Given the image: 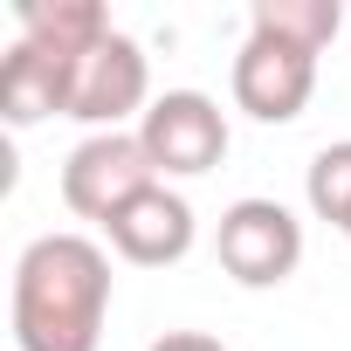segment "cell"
Instances as JSON below:
<instances>
[{
  "instance_id": "obj_1",
  "label": "cell",
  "mask_w": 351,
  "mask_h": 351,
  "mask_svg": "<svg viewBox=\"0 0 351 351\" xmlns=\"http://www.w3.org/2000/svg\"><path fill=\"white\" fill-rule=\"evenodd\" d=\"M110 317V255L90 234H35L14 262L8 324L21 351H97Z\"/></svg>"
},
{
  "instance_id": "obj_2",
  "label": "cell",
  "mask_w": 351,
  "mask_h": 351,
  "mask_svg": "<svg viewBox=\"0 0 351 351\" xmlns=\"http://www.w3.org/2000/svg\"><path fill=\"white\" fill-rule=\"evenodd\" d=\"M145 186H158V165L138 145V131H90L69 158H62V207L76 221H110L117 207H131Z\"/></svg>"
},
{
  "instance_id": "obj_3",
  "label": "cell",
  "mask_w": 351,
  "mask_h": 351,
  "mask_svg": "<svg viewBox=\"0 0 351 351\" xmlns=\"http://www.w3.org/2000/svg\"><path fill=\"white\" fill-rule=\"evenodd\" d=\"M214 255H221V269H228L241 289H276V282H289L296 262H303V221H296L282 200L248 193V200H234V207L221 214Z\"/></svg>"
},
{
  "instance_id": "obj_4",
  "label": "cell",
  "mask_w": 351,
  "mask_h": 351,
  "mask_svg": "<svg viewBox=\"0 0 351 351\" xmlns=\"http://www.w3.org/2000/svg\"><path fill=\"white\" fill-rule=\"evenodd\" d=\"M138 145L152 152L158 180H200L228 158V117L207 90H165L138 117Z\"/></svg>"
},
{
  "instance_id": "obj_5",
  "label": "cell",
  "mask_w": 351,
  "mask_h": 351,
  "mask_svg": "<svg viewBox=\"0 0 351 351\" xmlns=\"http://www.w3.org/2000/svg\"><path fill=\"white\" fill-rule=\"evenodd\" d=\"M317 97V56L248 28L241 56H234V110H248L255 124H296Z\"/></svg>"
},
{
  "instance_id": "obj_6",
  "label": "cell",
  "mask_w": 351,
  "mask_h": 351,
  "mask_svg": "<svg viewBox=\"0 0 351 351\" xmlns=\"http://www.w3.org/2000/svg\"><path fill=\"white\" fill-rule=\"evenodd\" d=\"M145 110H152V62H145V49L124 28H110L76 62L69 117L76 124H97V131H124V117H145Z\"/></svg>"
},
{
  "instance_id": "obj_7",
  "label": "cell",
  "mask_w": 351,
  "mask_h": 351,
  "mask_svg": "<svg viewBox=\"0 0 351 351\" xmlns=\"http://www.w3.org/2000/svg\"><path fill=\"white\" fill-rule=\"evenodd\" d=\"M104 234H110V248H117L131 269H172V262L193 255L200 221H193V200H186V193H172V186L158 180V186H145L131 207H117V214L104 221Z\"/></svg>"
},
{
  "instance_id": "obj_8",
  "label": "cell",
  "mask_w": 351,
  "mask_h": 351,
  "mask_svg": "<svg viewBox=\"0 0 351 351\" xmlns=\"http://www.w3.org/2000/svg\"><path fill=\"white\" fill-rule=\"evenodd\" d=\"M69 83H76V62L42 56L35 42H14L8 62H0V117L14 131H28L42 117H69Z\"/></svg>"
},
{
  "instance_id": "obj_9",
  "label": "cell",
  "mask_w": 351,
  "mask_h": 351,
  "mask_svg": "<svg viewBox=\"0 0 351 351\" xmlns=\"http://www.w3.org/2000/svg\"><path fill=\"white\" fill-rule=\"evenodd\" d=\"M14 28H21V42H35L42 56L83 62V56L110 35V14H104V0H21V8H14Z\"/></svg>"
},
{
  "instance_id": "obj_10",
  "label": "cell",
  "mask_w": 351,
  "mask_h": 351,
  "mask_svg": "<svg viewBox=\"0 0 351 351\" xmlns=\"http://www.w3.org/2000/svg\"><path fill=\"white\" fill-rule=\"evenodd\" d=\"M248 28L282 35V42L324 56V49L337 42V28H344V8H337V0H255V8H248Z\"/></svg>"
},
{
  "instance_id": "obj_11",
  "label": "cell",
  "mask_w": 351,
  "mask_h": 351,
  "mask_svg": "<svg viewBox=\"0 0 351 351\" xmlns=\"http://www.w3.org/2000/svg\"><path fill=\"white\" fill-rule=\"evenodd\" d=\"M303 200H310V214L330 221L337 234L351 228V138H337V145H324V152L310 158V172H303Z\"/></svg>"
},
{
  "instance_id": "obj_12",
  "label": "cell",
  "mask_w": 351,
  "mask_h": 351,
  "mask_svg": "<svg viewBox=\"0 0 351 351\" xmlns=\"http://www.w3.org/2000/svg\"><path fill=\"white\" fill-rule=\"evenodd\" d=\"M152 351H228L221 337H207V330H165Z\"/></svg>"
},
{
  "instance_id": "obj_13",
  "label": "cell",
  "mask_w": 351,
  "mask_h": 351,
  "mask_svg": "<svg viewBox=\"0 0 351 351\" xmlns=\"http://www.w3.org/2000/svg\"><path fill=\"white\" fill-rule=\"evenodd\" d=\"M344 241H351V228H344Z\"/></svg>"
}]
</instances>
